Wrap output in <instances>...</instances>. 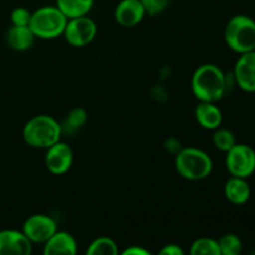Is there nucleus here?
Here are the masks:
<instances>
[{
	"instance_id": "obj_1",
	"label": "nucleus",
	"mask_w": 255,
	"mask_h": 255,
	"mask_svg": "<svg viewBox=\"0 0 255 255\" xmlns=\"http://www.w3.org/2000/svg\"><path fill=\"white\" fill-rule=\"evenodd\" d=\"M227 86L226 74L216 64L201 65L192 76V92L199 101H219L226 94Z\"/></svg>"
},
{
	"instance_id": "obj_2",
	"label": "nucleus",
	"mask_w": 255,
	"mask_h": 255,
	"mask_svg": "<svg viewBox=\"0 0 255 255\" xmlns=\"http://www.w3.org/2000/svg\"><path fill=\"white\" fill-rule=\"evenodd\" d=\"M62 136V126L50 115H35L27 120L22 128V138L27 146L37 149H47L59 142Z\"/></svg>"
},
{
	"instance_id": "obj_3",
	"label": "nucleus",
	"mask_w": 255,
	"mask_h": 255,
	"mask_svg": "<svg viewBox=\"0 0 255 255\" xmlns=\"http://www.w3.org/2000/svg\"><path fill=\"white\" fill-rule=\"evenodd\" d=\"M174 164L179 176L192 182L208 178L213 171V161L211 156L197 147L182 148L177 153Z\"/></svg>"
},
{
	"instance_id": "obj_4",
	"label": "nucleus",
	"mask_w": 255,
	"mask_h": 255,
	"mask_svg": "<svg viewBox=\"0 0 255 255\" xmlns=\"http://www.w3.org/2000/svg\"><path fill=\"white\" fill-rule=\"evenodd\" d=\"M67 17L55 6H41L31 12L30 29L36 39L52 40L61 36L66 26Z\"/></svg>"
},
{
	"instance_id": "obj_5",
	"label": "nucleus",
	"mask_w": 255,
	"mask_h": 255,
	"mask_svg": "<svg viewBox=\"0 0 255 255\" xmlns=\"http://www.w3.org/2000/svg\"><path fill=\"white\" fill-rule=\"evenodd\" d=\"M224 39L237 54L253 51L255 45V21L247 15H236L226 25Z\"/></svg>"
},
{
	"instance_id": "obj_6",
	"label": "nucleus",
	"mask_w": 255,
	"mask_h": 255,
	"mask_svg": "<svg viewBox=\"0 0 255 255\" xmlns=\"http://www.w3.org/2000/svg\"><path fill=\"white\" fill-rule=\"evenodd\" d=\"M226 167L231 176L249 178L255 172V151L248 144L236 143L227 152Z\"/></svg>"
},
{
	"instance_id": "obj_7",
	"label": "nucleus",
	"mask_w": 255,
	"mask_h": 255,
	"mask_svg": "<svg viewBox=\"0 0 255 255\" xmlns=\"http://www.w3.org/2000/svg\"><path fill=\"white\" fill-rule=\"evenodd\" d=\"M97 35V25L87 15L67 19L62 36L74 47H84L91 44Z\"/></svg>"
},
{
	"instance_id": "obj_8",
	"label": "nucleus",
	"mask_w": 255,
	"mask_h": 255,
	"mask_svg": "<svg viewBox=\"0 0 255 255\" xmlns=\"http://www.w3.org/2000/svg\"><path fill=\"white\" fill-rule=\"evenodd\" d=\"M56 231V221L47 214H32L22 224V232L32 244H44Z\"/></svg>"
},
{
	"instance_id": "obj_9",
	"label": "nucleus",
	"mask_w": 255,
	"mask_h": 255,
	"mask_svg": "<svg viewBox=\"0 0 255 255\" xmlns=\"http://www.w3.org/2000/svg\"><path fill=\"white\" fill-rule=\"evenodd\" d=\"M72 162H74V152L71 147L65 142H61V139L46 149L45 166L51 174L55 176L65 174L71 168Z\"/></svg>"
},
{
	"instance_id": "obj_10",
	"label": "nucleus",
	"mask_w": 255,
	"mask_h": 255,
	"mask_svg": "<svg viewBox=\"0 0 255 255\" xmlns=\"http://www.w3.org/2000/svg\"><path fill=\"white\" fill-rule=\"evenodd\" d=\"M32 243L22 231L2 229L0 231V255H30Z\"/></svg>"
},
{
	"instance_id": "obj_11",
	"label": "nucleus",
	"mask_w": 255,
	"mask_h": 255,
	"mask_svg": "<svg viewBox=\"0 0 255 255\" xmlns=\"http://www.w3.org/2000/svg\"><path fill=\"white\" fill-rule=\"evenodd\" d=\"M233 77L243 91L255 92V52L241 54L234 65Z\"/></svg>"
},
{
	"instance_id": "obj_12",
	"label": "nucleus",
	"mask_w": 255,
	"mask_h": 255,
	"mask_svg": "<svg viewBox=\"0 0 255 255\" xmlns=\"http://www.w3.org/2000/svg\"><path fill=\"white\" fill-rule=\"evenodd\" d=\"M115 20L122 27H134L147 16L141 0H121L115 7Z\"/></svg>"
},
{
	"instance_id": "obj_13",
	"label": "nucleus",
	"mask_w": 255,
	"mask_h": 255,
	"mask_svg": "<svg viewBox=\"0 0 255 255\" xmlns=\"http://www.w3.org/2000/svg\"><path fill=\"white\" fill-rule=\"evenodd\" d=\"M77 242L72 234L65 231H56L44 243L45 255H75Z\"/></svg>"
},
{
	"instance_id": "obj_14",
	"label": "nucleus",
	"mask_w": 255,
	"mask_h": 255,
	"mask_svg": "<svg viewBox=\"0 0 255 255\" xmlns=\"http://www.w3.org/2000/svg\"><path fill=\"white\" fill-rule=\"evenodd\" d=\"M194 116H196L197 122L203 128L212 129V131L218 128L223 121V114L216 102L199 101L194 110Z\"/></svg>"
},
{
	"instance_id": "obj_15",
	"label": "nucleus",
	"mask_w": 255,
	"mask_h": 255,
	"mask_svg": "<svg viewBox=\"0 0 255 255\" xmlns=\"http://www.w3.org/2000/svg\"><path fill=\"white\" fill-rule=\"evenodd\" d=\"M252 194V189L247 178L241 177H233L227 181L224 184V196L231 203L236 206H243L249 201Z\"/></svg>"
},
{
	"instance_id": "obj_16",
	"label": "nucleus",
	"mask_w": 255,
	"mask_h": 255,
	"mask_svg": "<svg viewBox=\"0 0 255 255\" xmlns=\"http://www.w3.org/2000/svg\"><path fill=\"white\" fill-rule=\"evenodd\" d=\"M35 35L30 26H16L12 25L6 31V42L10 49L15 51H26L34 45Z\"/></svg>"
},
{
	"instance_id": "obj_17",
	"label": "nucleus",
	"mask_w": 255,
	"mask_h": 255,
	"mask_svg": "<svg viewBox=\"0 0 255 255\" xmlns=\"http://www.w3.org/2000/svg\"><path fill=\"white\" fill-rule=\"evenodd\" d=\"M95 0H56V6L67 19L89 15Z\"/></svg>"
},
{
	"instance_id": "obj_18",
	"label": "nucleus",
	"mask_w": 255,
	"mask_h": 255,
	"mask_svg": "<svg viewBox=\"0 0 255 255\" xmlns=\"http://www.w3.org/2000/svg\"><path fill=\"white\" fill-rule=\"evenodd\" d=\"M120 253L119 246L110 237H99L89 244L87 255H117Z\"/></svg>"
},
{
	"instance_id": "obj_19",
	"label": "nucleus",
	"mask_w": 255,
	"mask_h": 255,
	"mask_svg": "<svg viewBox=\"0 0 255 255\" xmlns=\"http://www.w3.org/2000/svg\"><path fill=\"white\" fill-rule=\"evenodd\" d=\"M189 253L192 255H221V251L217 239L202 237L192 243Z\"/></svg>"
},
{
	"instance_id": "obj_20",
	"label": "nucleus",
	"mask_w": 255,
	"mask_h": 255,
	"mask_svg": "<svg viewBox=\"0 0 255 255\" xmlns=\"http://www.w3.org/2000/svg\"><path fill=\"white\" fill-rule=\"evenodd\" d=\"M221 255H239L243 251L242 239L234 233H227L218 239Z\"/></svg>"
},
{
	"instance_id": "obj_21",
	"label": "nucleus",
	"mask_w": 255,
	"mask_h": 255,
	"mask_svg": "<svg viewBox=\"0 0 255 255\" xmlns=\"http://www.w3.org/2000/svg\"><path fill=\"white\" fill-rule=\"evenodd\" d=\"M212 142H213L214 147L219 149L221 152H228L234 144L237 143L236 136L232 131L227 128H217L214 129L213 137H212Z\"/></svg>"
},
{
	"instance_id": "obj_22",
	"label": "nucleus",
	"mask_w": 255,
	"mask_h": 255,
	"mask_svg": "<svg viewBox=\"0 0 255 255\" xmlns=\"http://www.w3.org/2000/svg\"><path fill=\"white\" fill-rule=\"evenodd\" d=\"M87 121V112L82 107H75L69 112L66 119V125L72 129H77L84 126Z\"/></svg>"
},
{
	"instance_id": "obj_23",
	"label": "nucleus",
	"mask_w": 255,
	"mask_h": 255,
	"mask_svg": "<svg viewBox=\"0 0 255 255\" xmlns=\"http://www.w3.org/2000/svg\"><path fill=\"white\" fill-rule=\"evenodd\" d=\"M144 7L146 15L148 16H157L162 14L169 6L171 0H141Z\"/></svg>"
},
{
	"instance_id": "obj_24",
	"label": "nucleus",
	"mask_w": 255,
	"mask_h": 255,
	"mask_svg": "<svg viewBox=\"0 0 255 255\" xmlns=\"http://www.w3.org/2000/svg\"><path fill=\"white\" fill-rule=\"evenodd\" d=\"M30 19H31V11L26 7L19 6L14 9L10 14V20L12 25L16 26H29Z\"/></svg>"
},
{
	"instance_id": "obj_25",
	"label": "nucleus",
	"mask_w": 255,
	"mask_h": 255,
	"mask_svg": "<svg viewBox=\"0 0 255 255\" xmlns=\"http://www.w3.org/2000/svg\"><path fill=\"white\" fill-rule=\"evenodd\" d=\"M159 254L161 255H183L184 251L181 246L174 243H169L163 246V248L159 251Z\"/></svg>"
},
{
	"instance_id": "obj_26",
	"label": "nucleus",
	"mask_w": 255,
	"mask_h": 255,
	"mask_svg": "<svg viewBox=\"0 0 255 255\" xmlns=\"http://www.w3.org/2000/svg\"><path fill=\"white\" fill-rule=\"evenodd\" d=\"M121 254L122 255H151V252L141 246H129L128 248L122 251Z\"/></svg>"
},
{
	"instance_id": "obj_27",
	"label": "nucleus",
	"mask_w": 255,
	"mask_h": 255,
	"mask_svg": "<svg viewBox=\"0 0 255 255\" xmlns=\"http://www.w3.org/2000/svg\"><path fill=\"white\" fill-rule=\"evenodd\" d=\"M253 51L255 52V45H254V49H253Z\"/></svg>"
}]
</instances>
